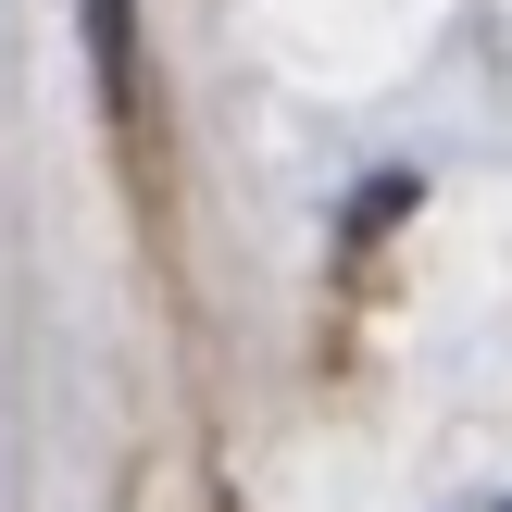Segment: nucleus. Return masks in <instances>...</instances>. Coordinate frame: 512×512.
I'll return each mask as SVG.
<instances>
[{
	"instance_id": "obj_1",
	"label": "nucleus",
	"mask_w": 512,
	"mask_h": 512,
	"mask_svg": "<svg viewBox=\"0 0 512 512\" xmlns=\"http://www.w3.org/2000/svg\"><path fill=\"white\" fill-rule=\"evenodd\" d=\"M88 50H100V100H138V0H88Z\"/></svg>"
}]
</instances>
